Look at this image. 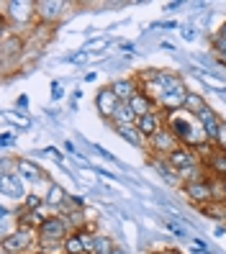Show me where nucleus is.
<instances>
[{
	"label": "nucleus",
	"mask_w": 226,
	"mask_h": 254,
	"mask_svg": "<svg viewBox=\"0 0 226 254\" xmlns=\"http://www.w3.org/2000/svg\"><path fill=\"white\" fill-rule=\"evenodd\" d=\"M39 242L36 229H28V226H18L10 236L3 239V254H28L34 249V244Z\"/></svg>",
	"instance_id": "nucleus-2"
},
{
	"label": "nucleus",
	"mask_w": 226,
	"mask_h": 254,
	"mask_svg": "<svg viewBox=\"0 0 226 254\" xmlns=\"http://www.w3.org/2000/svg\"><path fill=\"white\" fill-rule=\"evenodd\" d=\"M216 36H219V39H226V21L219 26V34H216Z\"/></svg>",
	"instance_id": "nucleus-31"
},
{
	"label": "nucleus",
	"mask_w": 226,
	"mask_h": 254,
	"mask_svg": "<svg viewBox=\"0 0 226 254\" xmlns=\"http://www.w3.org/2000/svg\"><path fill=\"white\" fill-rule=\"evenodd\" d=\"M41 205H47V200H44V195H39V192H31V195L23 198V211H39Z\"/></svg>",
	"instance_id": "nucleus-25"
},
{
	"label": "nucleus",
	"mask_w": 226,
	"mask_h": 254,
	"mask_svg": "<svg viewBox=\"0 0 226 254\" xmlns=\"http://www.w3.org/2000/svg\"><path fill=\"white\" fill-rule=\"evenodd\" d=\"M198 121H201V126H203V131H206L208 141L214 144L216 136H219V128H221V121H224V118H221L214 108H211V106H206V108L198 113Z\"/></svg>",
	"instance_id": "nucleus-11"
},
{
	"label": "nucleus",
	"mask_w": 226,
	"mask_h": 254,
	"mask_svg": "<svg viewBox=\"0 0 226 254\" xmlns=\"http://www.w3.org/2000/svg\"><path fill=\"white\" fill-rule=\"evenodd\" d=\"M0 18L8 23H16V26H26L31 18H36V3H31V0H10V3H3Z\"/></svg>",
	"instance_id": "nucleus-3"
},
{
	"label": "nucleus",
	"mask_w": 226,
	"mask_h": 254,
	"mask_svg": "<svg viewBox=\"0 0 226 254\" xmlns=\"http://www.w3.org/2000/svg\"><path fill=\"white\" fill-rule=\"evenodd\" d=\"M175 26H177L175 21H164V23H162V28H175Z\"/></svg>",
	"instance_id": "nucleus-34"
},
{
	"label": "nucleus",
	"mask_w": 226,
	"mask_h": 254,
	"mask_svg": "<svg viewBox=\"0 0 226 254\" xmlns=\"http://www.w3.org/2000/svg\"><path fill=\"white\" fill-rule=\"evenodd\" d=\"M149 164H152V167L157 170V172H162V177H164V180H167V183H172V185H177L180 183V175H177V170H172L170 167V162L167 159H159V157H149Z\"/></svg>",
	"instance_id": "nucleus-17"
},
{
	"label": "nucleus",
	"mask_w": 226,
	"mask_h": 254,
	"mask_svg": "<svg viewBox=\"0 0 226 254\" xmlns=\"http://www.w3.org/2000/svg\"><path fill=\"white\" fill-rule=\"evenodd\" d=\"M16 170H18V175L26 177V180H34V183L44 177L41 167H39V164H34L31 159H16Z\"/></svg>",
	"instance_id": "nucleus-18"
},
{
	"label": "nucleus",
	"mask_w": 226,
	"mask_h": 254,
	"mask_svg": "<svg viewBox=\"0 0 226 254\" xmlns=\"http://www.w3.org/2000/svg\"><path fill=\"white\" fill-rule=\"evenodd\" d=\"M111 126L113 128H121V126H137V113L129 103H121V106L116 108L113 118H111Z\"/></svg>",
	"instance_id": "nucleus-15"
},
{
	"label": "nucleus",
	"mask_w": 226,
	"mask_h": 254,
	"mask_svg": "<svg viewBox=\"0 0 226 254\" xmlns=\"http://www.w3.org/2000/svg\"><path fill=\"white\" fill-rule=\"evenodd\" d=\"M201 180H208L203 164H195V167H188V170L180 172V183H183V185H188V183H201Z\"/></svg>",
	"instance_id": "nucleus-19"
},
{
	"label": "nucleus",
	"mask_w": 226,
	"mask_h": 254,
	"mask_svg": "<svg viewBox=\"0 0 226 254\" xmlns=\"http://www.w3.org/2000/svg\"><path fill=\"white\" fill-rule=\"evenodd\" d=\"M183 192L195 203V205H208L214 203V190H211V177L208 180H201V183H188L183 185Z\"/></svg>",
	"instance_id": "nucleus-9"
},
{
	"label": "nucleus",
	"mask_w": 226,
	"mask_h": 254,
	"mask_svg": "<svg viewBox=\"0 0 226 254\" xmlns=\"http://www.w3.org/2000/svg\"><path fill=\"white\" fill-rule=\"evenodd\" d=\"M203 108H206L203 93H188V98H185V106H183V111H188V113H193V116H198V113H201Z\"/></svg>",
	"instance_id": "nucleus-21"
},
{
	"label": "nucleus",
	"mask_w": 226,
	"mask_h": 254,
	"mask_svg": "<svg viewBox=\"0 0 226 254\" xmlns=\"http://www.w3.org/2000/svg\"><path fill=\"white\" fill-rule=\"evenodd\" d=\"M177 146H180V141H177V136H175L167 126H164L162 131H157L152 139H147V149H149L154 157H159V154L167 157L172 149H177Z\"/></svg>",
	"instance_id": "nucleus-5"
},
{
	"label": "nucleus",
	"mask_w": 226,
	"mask_h": 254,
	"mask_svg": "<svg viewBox=\"0 0 226 254\" xmlns=\"http://www.w3.org/2000/svg\"><path fill=\"white\" fill-rule=\"evenodd\" d=\"M224 152H226V149H224Z\"/></svg>",
	"instance_id": "nucleus-38"
},
{
	"label": "nucleus",
	"mask_w": 226,
	"mask_h": 254,
	"mask_svg": "<svg viewBox=\"0 0 226 254\" xmlns=\"http://www.w3.org/2000/svg\"><path fill=\"white\" fill-rule=\"evenodd\" d=\"M93 244H95V234L85 226V229H77L67 236L62 252L65 254H93Z\"/></svg>",
	"instance_id": "nucleus-4"
},
{
	"label": "nucleus",
	"mask_w": 226,
	"mask_h": 254,
	"mask_svg": "<svg viewBox=\"0 0 226 254\" xmlns=\"http://www.w3.org/2000/svg\"><path fill=\"white\" fill-rule=\"evenodd\" d=\"M113 242H111V236H105V234H95V244H93V254H111L113 252Z\"/></svg>",
	"instance_id": "nucleus-23"
},
{
	"label": "nucleus",
	"mask_w": 226,
	"mask_h": 254,
	"mask_svg": "<svg viewBox=\"0 0 226 254\" xmlns=\"http://www.w3.org/2000/svg\"><path fill=\"white\" fill-rule=\"evenodd\" d=\"M180 34H183L185 39H195V34H193V28H185V31H180Z\"/></svg>",
	"instance_id": "nucleus-33"
},
{
	"label": "nucleus",
	"mask_w": 226,
	"mask_h": 254,
	"mask_svg": "<svg viewBox=\"0 0 226 254\" xmlns=\"http://www.w3.org/2000/svg\"><path fill=\"white\" fill-rule=\"evenodd\" d=\"M44 200H47V205H52V208H62V203L67 200V195H65V190L59 188V185H49Z\"/></svg>",
	"instance_id": "nucleus-22"
},
{
	"label": "nucleus",
	"mask_w": 226,
	"mask_h": 254,
	"mask_svg": "<svg viewBox=\"0 0 226 254\" xmlns=\"http://www.w3.org/2000/svg\"><path fill=\"white\" fill-rule=\"evenodd\" d=\"M62 95H65V93H62V87H59V85L54 82V85H52V98L57 100V98H62Z\"/></svg>",
	"instance_id": "nucleus-30"
},
{
	"label": "nucleus",
	"mask_w": 226,
	"mask_h": 254,
	"mask_svg": "<svg viewBox=\"0 0 226 254\" xmlns=\"http://www.w3.org/2000/svg\"><path fill=\"white\" fill-rule=\"evenodd\" d=\"M214 52H216V59L226 67V39H219L214 36Z\"/></svg>",
	"instance_id": "nucleus-27"
},
{
	"label": "nucleus",
	"mask_w": 226,
	"mask_h": 254,
	"mask_svg": "<svg viewBox=\"0 0 226 254\" xmlns=\"http://www.w3.org/2000/svg\"><path fill=\"white\" fill-rule=\"evenodd\" d=\"M72 234V229L67 226L65 216H47V221L36 229V236H39V244L44 252H52V249H62L67 236Z\"/></svg>",
	"instance_id": "nucleus-1"
},
{
	"label": "nucleus",
	"mask_w": 226,
	"mask_h": 254,
	"mask_svg": "<svg viewBox=\"0 0 226 254\" xmlns=\"http://www.w3.org/2000/svg\"><path fill=\"white\" fill-rule=\"evenodd\" d=\"M224 185H226V180H224Z\"/></svg>",
	"instance_id": "nucleus-37"
},
{
	"label": "nucleus",
	"mask_w": 226,
	"mask_h": 254,
	"mask_svg": "<svg viewBox=\"0 0 226 254\" xmlns=\"http://www.w3.org/2000/svg\"><path fill=\"white\" fill-rule=\"evenodd\" d=\"M13 141H16V136H13L10 131H5V133H3V139H0V144H3V149H8V146H10Z\"/></svg>",
	"instance_id": "nucleus-29"
},
{
	"label": "nucleus",
	"mask_w": 226,
	"mask_h": 254,
	"mask_svg": "<svg viewBox=\"0 0 226 254\" xmlns=\"http://www.w3.org/2000/svg\"><path fill=\"white\" fill-rule=\"evenodd\" d=\"M159 49H164V52H172L175 47H172V44H170V41H162V44H159Z\"/></svg>",
	"instance_id": "nucleus-32"
},
{
	"label": "nucleus",
	"mask_w": 226,
	"mask_h": 254,
	"mask_svg": "<svg viewBox=\"0 0 226 254\" xmlns=\"http://www.w3.org/2000/svg\"><path fill=\"white\" fill-rule=\"evenodd\" d=\"M129 106L134 108V113H137V121H139L142 116H147V113L157 111V103H154L152 98H149V95H147L144 90H139L137 95H134V98L129 100Z\"/></svg>",
	"instance_id": "nucleus-14"
},
{
	"label": "nucleus",
	"mask_w": 226,
	"mask_h": 254,
	"mask_svg": "<svg viewBox=\"0 0 226 254\" xmlns=\"http://www.w3.org/2000/svg\"><path fill=\"white\" fill-rule=\"evenodd\" d=\"M21 52H23V39L18 34L3 36V64H8L10 57H21Z\"/></svg>",
	"instance_id": "nucleus-16"
},
{
	"label": "nucleus",
	"mask_w": 226,
	"mask_h": 254,
	"mask_svg": "<svg viewBox=\"0 0 226 254\" xmlns=\"http://www.w3.org/2000/svg\"><path fill=\"white\" fill-rule=\"evenodd\" d=\"M137 128L144 133L147 139H152L157 131H162V128H164V113L159 116V111H152V113L142 116L139 121H137Z\"/></svg>",
	"instance_id": "nucleus-12"
},
{
	"label": "nucleus",
	"mask_w": 226,
	"mask_h": 254,
	"mask_svg": "<svg viewBox=\"0 0 226 254\" xmlns=\"http://www.w3.org/2000/svg\"><path fill=\"white\" fill-rule=\"evenodd\" d=\"M67 3H59V0H39L36 3V18L41 23H57L65 16Z\"/></svg>",
	"instance_id": "nucleus-8"
},
{
	"label": "nucleus",
	"mask_w": 226,
	"mask_h": 254,
	"mask_svg": "<svg viewBox=\"0 0 226 254\" xmlns=\"http://www.w3.org/2000/svg\"><path fill=\"white\" fill-rule=\"evenodd\" d=\"M121 136L129 141V144H134V146H147V136L137 128V126H121V128H116Z\"/></svg>",
	"instance_id": "nucleus-20"
},
{
	"label": "nucleus",
	"mask_w": 226,
	"mask_h": 254,
	"mask_svg": "<svg viewBox=\"0 0 226 254\" xmlns=\"http://www.w3.org/2000/svg\"><path fill=\"white\" fill-rule=\"evenodd\" d=\"M170 162V167L172 170H177V175L183 172V170H188V167H195V164H201L198 162V154H195V149H190V146H183L180 144L177 149H172V152L164 157Z\"/></svg>",
	"instance_id": "nucleus-7"
},
{
	"label": "nucleus",
	"mask_w": 226,
	"mask_h": 254,
	"mask_svg": "<svg viewBox=\"0 0 226 254\" xmlns=\"http://www.w3.org/2000/svg\"><path fill=\"white\" fill-rule=\"evenodd\" d=\"M118 106H121V100H118V95L113 93V87L111 85L100 87L98 95H95V108H98L100 118H105V121L111 124V118H113V113H116Z\"/></svg>",
	"instance_id": "nucleus-6"
},
{
	"label": "nucleus",
	"mask_w": 226,
	"mask_h": 254,
	"mask_svg": "<svg viewBox=\"0 0 226 254\" xmlns=\"http://www.w3.org/2000/svg\"><path fill=\"white\" fill-rule=\"evenodd\" d=\"M203 167H206L208 177H221V180H226V152L224 149L208 152L203 159Z\"/></svg>",
	"instance_id": "nucleus-10"
},
{
	"label": "nucleus",
	"mask_w": 226,
	"mask_h": 254,
	"mask_svg": "<svg viewBox=\"0 0 226 254\" xmlns=\"http://www.w3.org/2000/svg\"><path fill=\"white\" fill-rule=\"evenodd\" d=\"M201 211L208 213L211 218H216V221L226 218V205H224V203H208V205H201Z\"/></svg>",
	"instance_id": "nucleus-24"
},
{
	"label": "nucleus",
	"mask_w": 226,
	"mask_h": 254,
	"mask_svg": "<svg viewBox=\"0 0 226 254\" xmlns=\"http://www.w3.org/2000/svg\"><path fill=\"white\" fill-rule=\"evenodd\" d=\"M36 254H52V252H44V249H39V252H36Z\"/></svg>",
	"instance_id": "nucleus-36"
},
{
	"label": "nucleus",
	"mask_w": 226,
	"mask_h": 254,
	"mask_svg": "<svg viewBox=\"0 0 226 254\" xmlns=\"http://www.w3.org/2000/svg\"><path fill=\"white\" fill-rule=\"evenodd\" d=\"M65 221H67V226H70L72 231L85 229V226H82V211H72V213H65Z\"/></svg>",
	"instance_id": "nucleus-26"
},
{
	"label": "nucleus",
	"mask_w": 226,
	"mask_h": 254,
	"mask_svg": "<svg viewBox=\"0 0 226 254\" xmlns=\"http://www.w3.org/2000/svg\"><path fill=\"white\" fill-rule=\"evenodd\" d=\"M111 254H129V252H126V249H121V247H113V252H111Z\"/></svg>",
	"instance_id": "nucleus-35"
},
{
	"label": "nucleus",
	"mask_w": 226,
	"mask_h": 254,
	"mask_svg": "<svg viewBox=\"0 0 226 254\" xmlns=\"http://www.w3.org/2000/svg\"><path fill=\"white\" fill-rule=\"evenodd\" d=\"M111 87H113V93L118 95V100H121V103H129L134 95H137V93L142 90V85H139V80H137V77L116 80V82H111Z\"/></svg>",
	"instance_id": "nucleus-13"
},
{
	"label": "nucleus",
	"mask_w": 226,
	"mask_h": 254,
	"mask_svg": "<svg viewBox=\"0 0 226 254\" xmlns=\"http://www.w3.org/2000/svg\"><path fill=\"white\" fill-rule=\"evenodd\" d=\"M216 149H226V121H221V128H219V136L214 141Z\"/></svg>",
	"instance_id": "nucleus-28"
}]
</instances>
